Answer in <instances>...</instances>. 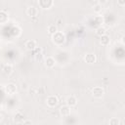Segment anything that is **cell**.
I'll use <instances>...</instances> for the list:
<instances>
[{"label": "cell", "mask_w": 125, "mask_h": 125, "mask_svg": "<svg viewBox=\"0 0 125 125\" xmlns=\"http://www.w3.org/2000/svg\"><path fill=\"white\" fill-rule=\"evenodd\" d=\"M2 120V115H1V113H0V121Z\"/></svg>", "instance_id": "obj_22"}, {"label": "cell", "mask_w": 125, "mask_h": 125, "mask_svg": "<svg viewBox=\"0 0 125 125\" xmlns=\"http://www.w3.org/2000/svg\"><path fill=\"white\" fill-rule=\"evenodd\" d=\"M108 123H109V125H118V124H120V121H119L117 118L112 117V118L108 121Z\"/></svg>", "instance_id": "obj_17"}, {"label": "cell", "mask_w": 125, "mask_h": 125, "mask_svg": "<svg viewBox=\"0 0 125 125\" xmlns=\"http://www.w3.org/2000/svg\"><path fill=\"white\" fill-rule=\"evenodd\" d=\"M105 32H106V31H105V28L103 27V26L98 27L97 30H96V33H97V35H99V36H102V35L105 34Z\"/></svg>", "instance_id": "obj_16"}, {"label": "cell", "mask_w": 125, "mask_h": 125, "mask_svg": "<svg viewBox=\"0 0 125 125\" xmlns=\"http://www.w3.org/2000/svg\"><path fill=\"white\" fill-rule=\"evenodd\" d=\"M60 113H61V115H62V116H67V115L70 113V106H68L67 104L62 106L61 109H60Z\"/></svg>", "instance_id": "obj_10"}, {"label": "cell", "mask_w": 125, "mask_h": 125, "mask_svg": "<svg viewBox=\"0 0 125 125\" xmlns=\"http://www.w3.org/2000/svg\"><path fill=\"white\" fill-rule=\"evenodd\" d=\"M55 63H56V62H55V59H54L53 57H48V58L45 60V65H46L48 68L54 67V66H55Z\"/></svg>", "instance_id": "obj_9"}, {"label": "cell", "mask_w": 125, "mask_h": 125, "mask_svg": "<svg viewBox=\"0 0 125 125\" xmlns=\"http://www.w3.org/2000/svg\"><path fill=\"white\" fill-rule=\"evenodd\" d=\"M22 123H23V124H31V121H29V120H25V121H22Z\"/></svg>", "instance_id": "obj_21"}, {"label": "cell", "mask_w": 125, "mask_h": 125, "mask_svg": "<svg viewBox=\"0 0 125 125\" xmlns=\"http://www.w3.org/2000/svg\"><path fill=\"white\" fill-rule=\"evenodd\" d=\"M6 92L9 94V95H14L16 92H17V86L14 84V83H9L6 88H5Z\"/></svg>", "instance_id": "obj_5"}, {"label": "cell", "mask_w": 125, "mask_h": 125, "mask_svg": "<svg viewBox=\"0 0 125 125\" xmlns=\"http://www.w3.org/2000/svg\"><path fill=\"white\" fill-rule=\"evenodd\" d=\"M25 47L27 50H30V51H33L37 46H36V41L35 40H27L25 42Z\"/></svg>", "instance_id": "obj_7"}, {"label": "cell", "mask_w": 125, "mask_h": 125, "mask_svg": "<svg viewBox=\"0 0 125 125\" xmlns=\"http://www.w3.org/2000/svg\"><path fill=\"white\" fill-rule=\"evenodd\" d=\"M117 4L121 7H124L125 6V0H117Z\"/></svg>", "instance_id": "obj_18"}, {"label": "cell", "mask_w": 125, "mask_h": 125, "mask_svg": "<svg viewBox=\"0 0 125 125\" xmlns=\"http://www.w3.org/2000/svg\"><path fill=\"white\" fill-rule=\"evenodd\" d=\"M58 31V28H57V26L55 25V24H51V25H49L48 26V32L50 33V34H54V33H56Z\"/></svg>", "instance_id": "obj_15"}, {"label": "cell", "mask_w": 125, "mask_h": 125, "mask_svg": "<svg viewBox=\"0 0 125 125\" xmlns=\"http://www.w3.org/2000/svg\"><path fill=\"white\" fill-rule=\"evenodd\" d=\"M38 4L42 9H50L53 6V0H38Z\"/></svg>", "instance_id": "obj_3"}, {"label": "cell", "mask_w": 125, "mask_h": 125, "mask_svg": "<svg viewBox=\"0 0 125 125\" xmlns=\"http://www.w3.org/2000/svg\"><path fill=\"white\" fill-rule=\"evenodd\" d=\"M107 2V0H99V3L101 4V5H103V4H105Z\"/></svg>", "instance_id": "obj_19"}, {"label": "cell", "mask_w": 125, "mask_h": 125, "mask_svg": "<svg viewBox=\"0 0 125 125\" xmlns=\"http://www.w3.org/2000/svg\"><path fill=\"white\" fill-rule=\"evenodd\" d=\"M104 89L102 88V87H95L93 90H92V95H93V97H95V98H102L103 96H104Z\"/></svg>", "instance_id": "obj_2"}, {"label": "cell", "mask_w": 125, "mask_h": 125, "mask_svg": "<svg viewBox=\"0 0 125 125\" xmlns=\"http://www.w3.org/2000/svg\"><path fill=\"white\" fill-rule=\"evenodd\" d=\"M100 37H101V39H100V43H101L103 46H107V45L109 44V42H110V38H109L108 35L104 34V35H102V36H100Z\"/></svg>", "instance_id": "obj_8"}, {"label": "cell", "mask_w": 125, "mask_h": 125, "mask_svg": "<svg viewBox=\"0 0 125 125\" xmlns=\"http://www.w3.org/2000/svg\"><path fill=\"white\" fill-rule=\"evenodd\" d=\"M66 104L68 105V106H74V105H76V104H77V100H76V98L75 97H73V96H70V97H68L67 99H66Z\"/></svg>", "instance_id": "obj_11"}, {"label": "cell", "mask_w": 125, "mask_h": 125, "mask_svg": "<svg viewBox=\"0 0 125 125\" xmlns=\"http://www.w3.org/2000/svg\"><path fill=\"white\" fill-rule=\"evenodd\" d=\"M95 11H96V12H100V11H101L100 6H96V7H95Z\"/></svg>", "instance_id": "obj_20"}, {"label": "cell", "mask_w": 125, "mask_h": 125, "mask_svg": "<svg viewBox=\"0 0 125 125\" xmlns=\"http://www.w3.org/2000/svg\"><path fill=\"white\" fill-rule=\"evenodd\" d=\"M52 39H53V42L56 44V45H62L64 41H65V37H64V34L63 33H62V32H59V31H57L56 33H54L53 34V37H52Z\"/></svg>", "instance_id": "obj_1"}, {"label": "cell", "mask_w": 125, "mask_h": 125, "mask_svg": "<svg viewBox=\"0 0 125 125\" xmlns=\"http://www.w3.org/2000/svg\"><path fill=\"white\" fill-rule=\"evenodd\" d=\"M84 60H85V62H86L87 63L92 64V63L96 62L97 58H96V56H95L94 54H87V55L84 57Z\"/></svg>", "instance_id": "obj_6"}, {"label": "cell", "mask_w": 125, "mask_h": 125, "mask_svg": "<svg viewBox=\"0 0 125 125\" xmlns=\"http://www.w3.org/2000/svg\"><path fill=\"white\" fill-rule=\"evenodd\" d=\"M2 70H3L4 74L10 75V74L12 73V71H13V66H12L11 64H5V65L3 66V68H2Z\"/></svg>", "instance_id": "obj_13"}, {"label": "cell", "mask_w": 125, "mask_h": 125, "mask_svg": "<svg viewBox=\"0 0 125 125\" xmlns=\"http://www.w3.org/2000/svg\"><path fill=\"white\" fill-rule=\"evenodd\" d=\"M46 102H47V104H48L50 107H55V106L58 104V103H59L58 98H57L56 96H49V97L47 98Z\"/></svg>", "instance_id": "obj_4"}, {"label": "cell", "mask_w": 125, "mask_h": 125, "mask_svg": "<svg viewBox=\"0 0 125 125\" xmlns=\"http://www.w3.org/2000/svg\"><path fill=\"white\" fill-rule=\"evenodd\" d=\"M8 20H9V17L7 13H5L4 11H0V23H6Z\"/></svg>", "instance_id": "obj_12"}, {"label": "cell", "mask_w": 125, "mask_h": 125, "mask_svg": "<svg viewBox=\"0 0 125 125\" xmlns=\"http://www.w3.org/2000/svg\"><path fill=\"white\" fill-rule=\"evenodd\" d=\"M26 14L29 17H35L37 15V10L34 7H28L27 10H26Z\"/></svg>", "instance_id": "obj_14"}]
</instances>
